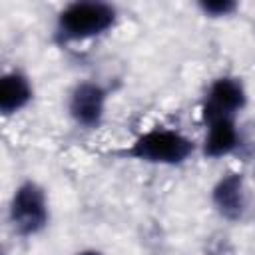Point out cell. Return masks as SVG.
<instances>
[{"label": "cell", "mask_w": 255, "mask_h": 255, "mask_svg": "<svg viewBox=\"0 0 255 255\" xmlns=\"http://www.w3.org/2000/svg\"><path fill=\"white\" fill-rule=\"evenodd\" d=\"M193 151L195 143L185 133L169 128H151L139 133L120 155L153 165H181Z\"/></svg>", "instance_id": "obj_1"}, {"label": "cell", "mask_w": 255, "mask_h": 255, "mask_svg": "<svg viewBox=\"0 0 255 255\" xmlns=\"http://www.w3.org/2000/svg\"><path fill=\"white\" fill-rule=\"evenodd\" d=\"M118 20L116 6L108 2H72L62 8L56 20V38L62 44L84 42L106 34Z\"/></svg>", "instance_id": "obj_2"}, {"label": "cell", "mask_w": 255, "mask_h": 255, "mask_svg": "<svg viewBox=\"0 0 255 255\" xmlns=\"http://www.w3.org/2000/svg\"><path fill=\"white\" fill-rule=\"evenodd\" d=\"M10 223L20 237L38 235L50 221L46 191L36 181H24L16 187L10 201Z\"/></svg>", "instance_id": "obj_3"}, {"label": "cell", "mask_w": 255, "mask_h": 255, "mask_svg": "<svg viewBox=\"0 0 255 255\" xmlns=\"http://www.w3.org/2000/svg\"><path fill=\"white\" fill-rule=\"evenodd\" d=\"M245 104H247V92L239 78H231V76L217 78L203 96L201 120L203 124L235 120L237 114L245 108Z\"/></svg>", "instance_id": "obj_4"}, {"label": "cell", "mask_w": 255, "mask_h": 255, "mask_svg": "<svg viewBox=\"0 0 255 255\" xmlns=\"http://www.w3.org/2000/svg\"><path fill=\"white\" fill-rule=\"evenodd\" d=\"M106 102H108V92L100 84L80 82L70 94L68 112L78 126L86 129H94L100 128V124L104 122Z\"/></svg>", "instance_id": "obj_5"}, {"label": "cell", "mask_w": 255, "mask_h": 255, "mask_svg": "<svg viewBox=\"0 0 255 255\" xmlns=\"http://www.w3.org/2000/svg\"><path fill=\"white\" fill-rule=\"evenodd\" d=\"M211 203L217 213L227 221H239L247 209L245 179L237 171H229L211 189Z\"/></svg>", "instance_id": "obj_6"}, {"label": "cell", "mask_w": 255, "mask_h": 255, "mask_svg": "<svg viewBox=\"0 0 255 255\" xmlns=\"http://www.w3.org/2000/svg\"><path fill=\"white\" fill-rule=\"evenodd\" d=\"M239 147V131L235 120H221L205 124L203 155L211 159L225 157Z\"/></svg>", "instance_id": "obj_7"}, {"label": "cell", "mask_w": 255, "mask_h": 255, "mask_svg": "<svg viewBox=\"0 0 255 255\" xmlns=\"http://www.w3.org/2000/svg\"><path fill=\"white\" fill-rule=\"evenodd\" d=\"M34 90L30 80L22 72H8L0 80V112L12 116L24 110L32 102Z\"/></svg>", "instance_id": "obj_8"}, {"label": "cell", "mask_w": 255, "mask_h": 255, "mask_svg": "<svg viewBox=\"0 0 255 255\" xmlns=\"http://www.w3.org/2000/svg\"><path fill=\"white\" fill-rule=\"evenodd\" d=\"M197 6H199V10H201L205 16H209V18L231 16V14L239 8V4L233 2V0H209V2L205 0V2H199Z\"/></svg>", "instance_id": "obj_9"}, {"label": "cell", "mask_w": 255, "mask_h": 255, "mask_svg": "<svg viewBox=\"0 0 255 255\" xmlns=\"http://www.w3.org/2000/svg\"><path fill=\"white\" fill-rule=\"evenodd\" d=\"M78 255H102L100 251H94V249H88V251H82V253H78Z\"/></svg>", "instance_id": "obj_10"}]
</instances>
